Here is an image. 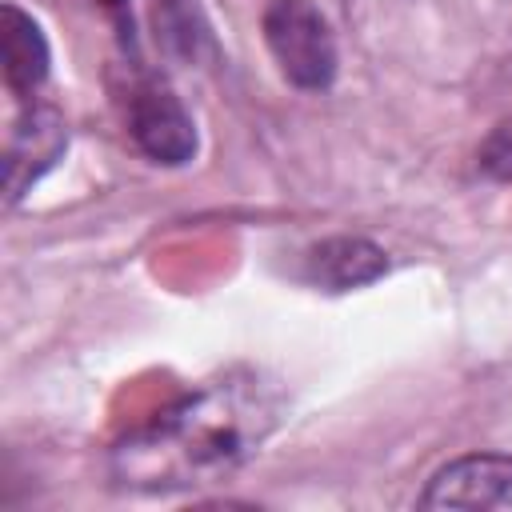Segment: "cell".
Returning a JSON list of instances; mask_svg holds the SVG:
<instances>
[{"instance_id":"52a82bcc","label":"cell","mask_w":512,"mask_h":512,"mask_svg":"<svg viewBox=\"0 0 512 512\" xmlns=\"http://www.w3.org/2000/svg\"><path fill=\"white\" fill-rule=\"evenodd\" d=\"M0 44H4V84L8 92L16 96H28L44 84L48 76V64H52V52H48V40L40 32V24L16 8V4H4L0 12Z\"/></svg>"},{"instance_id":"8992f818","label":"cell","mask_w":512,"mask_h":512,"mask_svg":"<svg viewBox=\"0 0 512 512\" xmlns=\"http://www.w3.org/2000/svg\"><path fill=\"white\" fill-rule=\"evenodd\" d=\"M388 272L384 248H376L364 236H328L308 248L304 256V276L328 292H352Z\"/></svg>"},{"instance_id":"30bf717a","label":"cell","mask_w":512,"mask_h":512,"mask_svg":"<svg viewBox=\"0 0 512 512\" xmlns=\"http://www.w3.org/2000/svg\"><path fill=\"white\" fill-rule=\"evenodd\" d=\"M108 16H116L120 24H128V16H132V0H96Z\"/></svg>"},{"instance_id":"5b68a950","label":"cell","mask_w":512,"mask_h":512,"mask_svg":"<svg viewBox=\"0 0 512 512\" xmlns=\"http://www.w3.org/2000/svg\"><path fill=\"white\" fill-rule=\"evenodd\" d=\"M68 148V128L64 116L48 104H28L12 128H8V144H4V192L8 204H16Z\"/></svg>"},{"instance_id":"ba28073f","label":"cell","mask_w":512,"mask_h":512,"mask_svg":"<svg viewBox=\"0 0 512 512\" xmlns=\"http://www.w3.org/2000/svg\"><path fill=\"white\" fill-rule=\"evenodd\" d=\"M152 12H156V28H160L168 52L196 60L200 48L208 44V24H204L196 0H152Z\"/></svg>"},{"instance_id":"3957f363","label":"cell","mask_w":512,"mask_h":512,"mask_svg":"<svg viewBox=\"0 0 512 512\" xmlns=\"http://www.w3.org/2000/svg\"><path fill=\"white\" fill-rule=\"evenodd\" d=\"M128 136L136 148L168 168H180L196 156V124L180 96L156 80H144L128 92Z\"/></svg>"},{"instance_id":"7a4b0ae2","label":"cell","mask_w":512,"mask_h":512,"mask_svg":"<svg viewBox=\"0 0 512 512\" xmlns=\"http://www.w3.org/2000/svg\"><path fill=\"white\" fill-rule=\"evenodd\" d=\"M260 28L288 84L320 92L336 80V36L312 0H272L264 8Z\"/></svg>"},{"instance_id":"277c9868","label":"cell","mask_w":512,"mask_h":512,"mask_svg":"<svg viewBox=\"0 0 512 512\" xmlns=\"http://www.w3.org/2000/svg\"><path fill=\"white\" fill-rule=\"evenodd\" d=\"M424 508H504L512 512V452H472L448 460L420 496Z\"/></svg>"},{"instance_id":"6da1fadb","label":"cell","mask_w":512,"mask_h":512,"mask_svg":"<svg viewBox=\"0 0 512 512\" xmlns=\"http://www.w3.org/2000/svg\"><path fill=\"white\" fill-rule=\"evenodd\" d=\"M280 412L284 396L264 372L232 368L132 428L108 456L112 480L132 492L216 484L260 452Z\"/></svg>"},{"instance_id":"9c48e42d","label":"cell","mask_w":512,"mask_h":512,"mask_svg":"<svg viewBox=\"0 0 512 512\" xmlns=\"http://www.w3.org/2000/svg\"><path fill=\"white\" fill-rule=\"evenodd\" d=\"M480 168L492 176V180H512V116H504L480 144L476 152Z\"/></svg>"}]
</instances>
